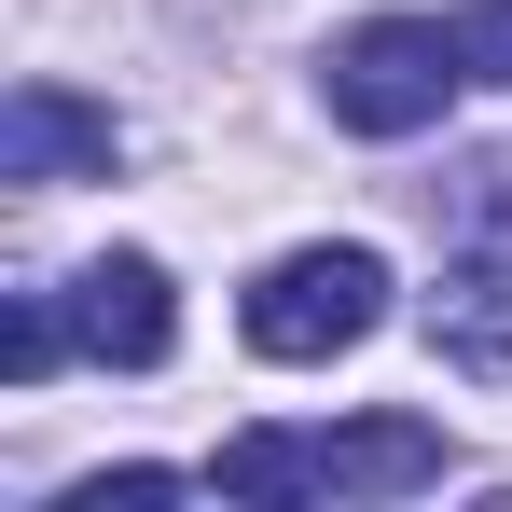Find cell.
<instances>
[{
  "label": "cell",
  "mask_w": 512,
  "mask_h": 512,
  "mask_svg": "<svg viewBox=\"0 0 512 512\" xmlns=\"http://www.w3.org/2000/svg\"><path fill=\"white\" fill-rule=\"evenodd\" d=\"M319 84H333V125H346V139H429L443 97L471 84V56H457V28H429V14H374V28L333 42Z\"/></svg>",
  "instance_id": "6da1fadb"
},
{
  "label": "cell",
  "mask_w": 512,
  "mask_h": 512,
  "mask_svg": "<svg viewBox=\"0 0 512 512\" xmlns=\"http://www.w3.org/2000/svg\"><path fill=\"white\" fill-rule=\"evenodd\" d=\"M70 346H84V360H111V374H153V360L180 346V291H167V263H153V250L84 263V277H70Z\"/></svg>",
  "instance_id": "3957f363"
},
{
  "label": "cell",
  "mask_w": 512,
  "mask_h": 512,
  "mask_svg": "<svg viewBox=\"0 0 512 512\" xmlns=\"http://www.w3.org/2000/svg\"><path fill=\"white\" fill-rule=\"evenodd\" d=\"M388 319V263L374 250H291L250 277V305H236V333L263 346V360H333V346H360Z\"/></svg>",
  "instance_id": "7a4b0ae2"
},
{
  "label": "cell",
  "mask_w": 512,
  "mask_h": 512,
  "mask_svg": "<svg viewBox=\"0 0 512 512\" xmlns=\"http://www.w3.org/2000/svg\"><path fill=\"white\" fill-rule=\"evenodd\" d=\"M111 167H125V125L84 111L70 84H14L0 97V180L42 194V180H111Z\"/></svg>",
  "instance_id": "277c9868"
},
{
  "label": "cell",
  "mask_w": 512,
  "mask_h": 512,
  "mask_svg": "<svg viewBox=\"0 0 512 512\" xmlns=\"http://www.w3.org/2000/svg\"><path fill=\"white\" fill-rule=\"evenodd\" d=\"M457 56H471V84H512V0H471L457 14Z\"/></svg>",
  "instance_id": "ba28073f"
},
{
  "label": "cell",
  "mask_w": 512,
  "mask_h": 512,
  "mask_svg": "<svg viewBox=\"0 0 512 512\" xmlns=\"http://www.w3.org/2000/svg\"><path fill=\"white\" fill-rule=\"evenodd\" d=\"M180 499V471H97V485H70V512H153Z\"/></svg>",
  "instance_id": "9c48e42d"
},
{
  "label": "cell",
  "mask_w": 512,
  "mask_h": 512,
  "mask_svg": "<svg viewBox=\"0 0 512 512\" xmlns=\"http://www.w3.org/2000/svg\"><path fill=\"white\" fill-rule=\"evenodd\" d=\"M416 319H429V360H443V374H471V388H512V250L443 263V291H429Z\"/></svg>",
  "instance_id": "8992f818"
},
{
  "label": "cell",
  "mask_w": 512,
  "mask_h": 512,
  "mask_svg": "<svg viewBox=\"0 0 512 512\" xmlns=\"http://www.w3.org/2000/svg\"><path fill=\"white\" fill-rule=\"evenodd\" d=\"M56 346H70V319H56V291H28V305L0 319V360H14V388H28V374H56Z\"/></svg>",
  "instance_id": "52a82bcc"
},
{
  "label": "cell",
  "mask_w": 512,
  "mask_h": 512,
  "mask_svg": "<svg viewBox=\"0 0 512 512\" xmlns=\"http://www.w3.org/2000/svg\"><path fill=\"white\" fill-rule=\"evenodd\" d=\"M416 485H443V429L429 416L305 429V499H416Z\"/></svg>",
  "instance_id": "5b68a950"
},
{
  "label": "cell",
  "mask_w": 512,
  "mask_h": 512,
  "mask_svg": "<svg viewBox=\"0 0 512 512\" xmlns=\"http://www.w3.org/2000/svg\"><path fill=\"white\" fill-rule=\"evenodd\" d=\"M471 222H485V236L512 250V167H485V180H471Z\"/></svg>",
  "instance_id": "30bf717a"
}]
</instances>
